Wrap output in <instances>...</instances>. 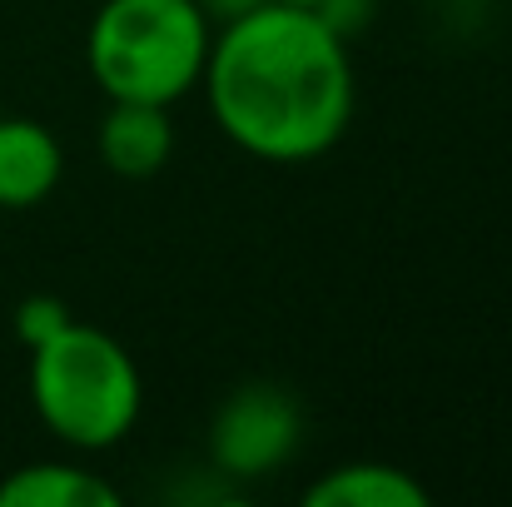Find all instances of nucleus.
Returning a JSON list of instances; mask_svg holds the SVG:
<instances>
[{
    "mask_svg": "<svg viewBox=\"0 0 512 507\" xmlns=\"http://www.w3.org/2000/svg\"><path fill=\"white\" fill-rule=\"evenodd\" d=\"M214 125L264 165H309L329 155L353 120L348 40L309 10L259 0L224 20L199 75Z\"/></svg>",
    "mask_w": 512,
    "mask_h": 507,
    "instance_id": "obj_1",
    "label": "nucleus"
},
{
    "mask_svg": "<svg viewBox=\"0 0 512 507\" xmlns=\"http://www.w3.org/2000/svg\"><path fill=\"white\" fill-rule=\"evenodd\" d=\"M30 403L65 448L105 453L135 433L145 378L115 334L70 319L30 348Z\"/></svg>",
    "mask_w": 512,
    "mask_h": 507,
    "instance_id": "obj_2",
    "label": "nucleus"
},
{
    "mask_svg": "<svg viewBox=\"0 0 512 507\" xmlns=\"http://www.w3.org/2000/svg\"><path fill=\"white\" fill-rule=\"evenodd\" d=\"M209 40L199 0H105L85 30V65L105 100L174 105L199 90Z\"/></svg>",
    "mask_w": 512,
    "mask_h": 507,
    "instance_id": "obj_3",
    "label": "nucleus"
},
{
    "mask_svg": "<svg viewBox=\"0 0 512 507\" xmlns=\"http://www.w3.org/2000/svg\"><path fill=\"white\" fill-rule=\"evenodd\" d=\"M299 438H304L299 403L274 383H244L219 403L209 423V463L224 478L254 483L279 473L294 458Z\"/></svg>",
    "mask_w": 512,
    "mask_h": 507,
    "instance_id": "obj_4",
    "label": "nucleus"
},
{
    "mask_svg": "<svg viewBox=\"0 0 512 507\" xmlns=\"http://www.w3.org/2000/svg\"><path fill=\"white\" fill-rule=\"evenodd\" d=\"M100 165L120 179H150L170 165L174 155V120L170 105L145 100H110L100 130H95Z\"/></svg>",
    "mask_w": 512,
    "mask_h": 507,
    "instance_id": "obj_5",
    "label": "nucleus"
},
{
    "mask_svg": "<svg viewBox=\"0 0 512 507\" xmlns=\"http://www.w3.org/2000/svg\"><path fill=\"white\" fill-rule=\"evenodd\" d=\"M65 150L40 120H0V209H35L60 189Z\"/></svg>",
    "mask_w": 512,
    "mask_h": 507,
    "instance_id": "obj_6",
    "label": "nucleus"
},
{
    "mask_svg": "<svg viewBox=\"0 0 512 507\" xmlns=\"http://www.w3.org/2000/svg\"><path fill=\"white\" fill-rule=\"evenodd\" d=\"M309 507H428L433 493L393 463H343L304 488Z\"/></svg>",
    "mask_w": 512,
    "mask_h": 507,
    "instance_id": "obj_7",
    "label": "nucleus"
},
{
    "mask_svg": "<svg viewBox=\"0 0 512 507\" xmlns=\"http://www.w3.org/2000/svg\"><path fill=\"white\" fill-rule=\"evenodd\" d=\"M0 507H120V488L75 463H30L0 478Z\"/></svg>",
    "mask_w": 512,
    "mask_h": 507,
    "instance_id": "obj_8",
    "label": "nucleus"
},
{
    "mask_svg": "<svg viewBox=\"0 0 512 507\" xmlns=\"http://www.w3.org/2000/svg\"><path fill=\"white\" fill-rule=\"evenodd\" d=\"M65 324H70V309L55 294H30V299L15 304V338L25 348H35L40 338H50L55 329H65Z\"/></svg>",
    "mask_w": 512,
    "mask_h": 507,
    "instance_id": "obj_9",
    "label": "nucleus"
},
{
    "mask_svg": "<svg viewBox=\"0 0 512 507\" xmlns=\"http://www.w3.org/2000/svg\"><path fill=\"white\" fill-rule=\"evenodd\" d=\"M209 15H219V20H229V15H239V10H249V5H259V0H199Z\"/></svg>",
    "mask_w": 512,
    "mask_h": 507,
    "instance_id": "obj_10",
    "label": "nucleus"
},
{
    "mask_svg": "<svg viewBox=\"0 0 512 507\" xmlns=\"http://www.w3.org/2000/svg\"><path fill=\"white\" fill-rule=\"evenodd\" d=\"M284 5H309V10H319L324 0H284Z\"/></svg>",
    "mask_w": 512,
    "mask_h": 507,
    "instance_id": "obj_11",
    "label": "nucleus"
}]
</instances>
